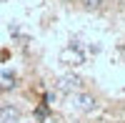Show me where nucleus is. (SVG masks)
<instances>
[{
  "mask_svg": "<svg viewBox=\"0 0 125 123\" xmlns=\"http://www.w3.org/2000/svg\"><path fill=\"white\" fill-rule=\"evenodd\" d=\"M75 108L90 113V111H95V98L88 96V93H78V96H75Z\"/></svg>",
  "mask_w": 125,
  "mask_h": 123,
  "instance_id": "obj_1",
  "label": "nucleus"
},
{
  "mask_svg": "<svg viewBox=\"0 0 125 123\" xmlns=\"http://www.w3.org/2000/svg\"><path fill=\"white\" fill-rule=\"evenodd\" d=\"M20 121V111L15 106H3L0 108V123H18Z\"/></svg>",
  "mask_w": 125,
  "mask_h": 123,
  "instance_id": "obj_2",
  "label": "nucleus"
},
{
  "mask_svg": "<svg viewBox=\"0 0 125 123\" xmlns=\"http://www.w3.org/2000/svg\"><path fill=\"white\" fill-rule=\"evenodd\" d=\"M80 3H83L85 10H98V8L103 5V0H80Z\"/></svg>",
  "mask_w": 125,
  "mask_h": 123,
  "instance_id": "obj_3",
  "label": "nucleus"
}]
</instances>
